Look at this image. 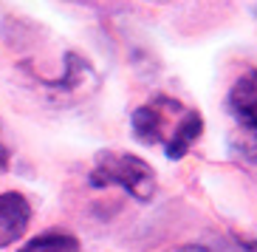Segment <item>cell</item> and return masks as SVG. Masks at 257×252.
I'll use <instances>...</instances> for the list:
<instances>
[{
  "label": "cell",
  "instance_id": "cell-8",
  "mask_svg": "<svg viewBox=\"0 0 257 252\" xmlns=\"http://www.w3.org/2000/svg\"><path fill=\"white\" fill-rule=\"evenodd\" d=\"M170 252H209L204 246H178V249H170Z\"/></svg>",
  "mask_w": 257,
  "mask_h": 252
},
{
  "label": "cell",
  "instance_id": "cell-6",
  "mask_svg": "<svg viewBox=\"0 0 257 252\" xmlns=\"http://www.w3.org/2000/svg\"><path fill=\"white\" fill-rule=\"evenodd\" d=\"M20 252H79V244H76V238L62 235V232H46V235L29 241Z\"/></svg>",
  "mask_w": 257,
  "mask_h": 252
},
{
  "label": "cell",
  "instance_id": "cell-4",
  "mask_svg": "<svg viewBox=\"0 0 257 252\" xmlns=\"http://www.w3.org/2000/svg\"><path fill=\"white\" fill-rule=\"evenodd\" d=\"M29 218L31 207L20 193H0V249L23 235Z\"/></svg>",
  "mask_w": 257,
  "mask_h": 252
},
{
  "label": "cell",
  "instance_id": "cell-5",
  "mask_svg": "<svg viewBox=\"0 0 257 252\" xmlns=\"http://www.w3.org/2000/svg\"><path fill=\"white\" fill-rule=\"evenodd\" d=\"M201 130H204V116L198 114V111H187L184 119H181V125L175 128V133L170 136V142L164 145L167 156H170V159H184L187 150L198 142Z\"/></svg>",
  "mask_w": 257,
  "mask_h": 252
},
{
  "label": "cell",
  "instance_id": "cell-2",
  "mask_svg": "<svg viewBox=\"0 0 257 252\" xmlns=\"http://www.w3.org/2000/svg\"><path fill=\"white\" fill-rule=\"evenodd\" d=\"M184 105L175 100H167V97H159V100L147 102V105L136 108L133 111V133L142 139L144 145H159V142H170V136L178 128V119H184ZM189 111V108H187Z\"/></svg>",
  "mask_w": 257,
  "mask_h": 252
},
{
  "label": "cell",
  "instance_id": "cell-7",
  "mask_svg": "<svg viewBox=\"0 0 257 252\" xmlns=\"http://www.w3.org/2000/svg\"><path fill=\"white\" fill-rule=\"evenodd\" d=\"M232 150L240 159L257 164V128H237V133L232 136Z\"/></svg>",
  "mask_w": 257,
  "mask_h": 252
},
{
  "label": "cell",
  "instance_id": "cell-3",
  "mask_svg": "<svg viewBox=\"0 0 257 252\" xmlns=\"http://www.w3.org/2000/svg\"><path fill=\"white\" fill-rule=\"evenodd\" d=\"M229 114L234 116L237 128H257V68H249L232 85Z\"/></svg>",
  "mask_w": 257,
  "mask_h": 252
},
{
  "label": "cell",
  "instance_id": "cell-10",
  "mask_svg": "<svg viewBox=\"0 0 257 252\" xmlns=\"http://www.w3.org/2000/svg\"><path fill=\"white\" fill-rule=\"evenodd\" d=\"M3 156H6V153H3V147H0V161H3Z\"/></svg>",
  "mask_w": 257,
  "mask_h": 252
},
{
  "label": "cell",
  "instance_id": "cell-1",
  "mask_svg": "<svg viewBox=\"0 0 257 252\" xmlns=\"http://www.w3.org/2000/svg\"><path fill=\"white\" fill-rule=\"evenodd\" d=\"M93 187H121L136 201H150L156 193V173L144 159L133 153H102L91 173Z\"/></svg>",
  "mask_w": 257,
  "mask_h": 252
},
{
  "label": "cell",
  "instance_id": "cell-9",
  "mask_svg": "<svg viewBox=\"0 0 257 252\" xmlns=\"http://www.w3.org/2000/svg\"><path fill=\"white\" fill-rule=\"evenodd\" d=\"M246 249H249V252H257V241H246Z\"/></svg>",
  "mask_w": 257,
  "mask_h": 252
}]
</instances>
